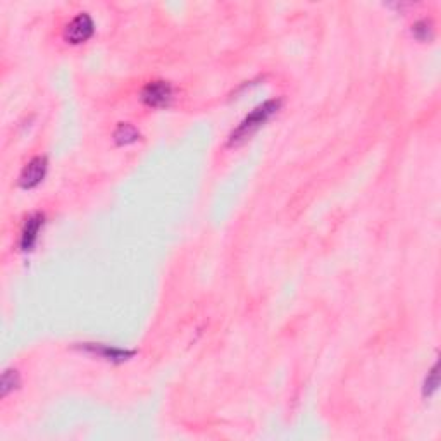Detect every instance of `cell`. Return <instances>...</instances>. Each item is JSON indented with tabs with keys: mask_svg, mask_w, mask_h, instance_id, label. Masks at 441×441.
<instances>
[{
	"mask_svg": "<svg viewBox=\"0 0 441 441\" xmlns=\"http://www.w3.org/2000/svg\"><path fill=\"white\" fill-rule=\"evenodd\" d=\"M279 105H281V100H267L264 104H260L259 107H255L252 112L238 124L237 130L231 133L230 137V145H238V143L245 142V140L252 137L260 126H264V123L271 119L273 114L278 112Z\"/></svg>",
	"mask_w": 441,
	"mask_h": 441,
	"instance_id": "obj_1",
	"label": "cell"
},
{
	"mask_svg": "<svg viewBox=\"0 0 441 441\" xmlns=\"http://www.w3.org/2000/svg\"><path fill=\"white\" fill-rule=\"evenodd\" d=\"M142 100L149 107H167L172 100V87L167 82H152L142 90Z\"/></svg>",
	"mask_w": 441,
	"mask_h": 441,
	"instance_id": "obj_2",
	"label": "cell"
},
{
	"mask_svg": "<svg viewBox=\"0 0 441 441\" xmlns=\"http://www.w3.org/2000/svg\"><path fill=\"white\" fill-rule=\"evenodd\" d=\"M94 21H91V17L88 16L87 13H82L78 14L76 17H73L71 23L68 24L64 29V38L68 40L69 43H75V45H78V43H83L87 42L88 38H90L91 35H94Z\"/></svg>",
	"mask_w": 441,
	"mask_h": 441,
	"instance_id": "obj_3",
	"label": "cell"
},
{
	"mask_svg": "<svg viewBox=\"0 0 441 441\" xmlns=\"http://www.w3.org/2000/svg\"><path fill=\"white\" fill-rule=\"evenodd\" d=\"M47 172V159L45 157H35L29 163L24 165V169L20 174V185L21 188L29 190L35 188L42 183V179L45 178Z\"/></svg>",
	"mask_w": 441,
	"mask_h": 441,
	"instance_id": "obj_4",
	"label": "cell"
},
{
	"mask_svg": "<svg viewBox=\"0 0 441 441\" xmlns=\"http://www.w3.org/2000/svg\"><path fill=\"white\" fill-rule=\"evenodd\" d=\"M82 348L84 352H90V354L109 360V362H124V360L131 359L135 355L133 350H123V348L110 347V345L104 343H84Z\"/></svg>",
	"mask_w": 441,
	"mask_h": 441,
	"instance_id": "obj_5",
	"label": "cell"
},
{
	"mask_svg": "<svg viewBox=\"0 0 441 441\" xmlns=\"http://www.w3.org/2000/svg\"><path fill=\"white\" fill-rule=\"evenodd\" d=\"M43 226V216L42 214H31L24 223L23 230H21V240L20 247L23 252H29L35 247L36 240H38L40 227Z\"/></svg>",
	"mask_w": 441,
	"mask_h": 441,
	"instance_id": "obj_6",
	"label": "cell"
},
{
	"mask_svg": "<svg viewBox=\"0 0 441 441\" xmlns=\"http://www.w3.org/2000/svg\"><path fill=\"white\" fill-rule=\"evenodd\" d=\"M138 137L140 133L137 131V128L128 123H121L116 128V131H114V140H116L117 145H130V143L137 142Z\"/></svg>",
	"mask_w": 441,
	"mask_h": 441,
	"instance_id": "obj_7",
	"label": "cell"
},
{
	"mask_svg": "<svg viewBox=\"0 0 441 441\" xmlns=\"http://www.w3.org/2000/svg\"><path fill=\"white\" fill-rule=\"evenodd\" d=\"M20 384V376L16 371H6L2 376V396L9 395L10 389H14Z\"/></svg>",
	"mask_w": 441,
	"mask_h": 441,
	"instance_id": "obj_8",
	"label": "cell"
},
{
	"mask_svg": "<svg viewBox=\"0 0 441 441\" xmlns=\"http://www.w3.org/2000/svg\"><path fill=\"white\" fill-rule=\"evenodd\" d=\"M440 380H438V366H433V369L428 373V378H426V383H424V395L426 396H431L433 393L436 391L438 388Z\"/></svg>",
	"mask_w": 441,
	"mask_h": 441,
	"instance_id": "obj_9",
	"label": "cell"
},
{
	"mask_svg": "<svg viewBox=\"0 0 441 441\" xmlns=\"http://www.w3.org/2000/svg\"><path fill=\"white\" fill-rule=\"evenodd\" d=\"M412 33L415 38L419 40H429L433 35V24L429 23V21L422 20L419 21V23H415L412 27Z\"/></svg>",
	"mask_w": 441,
	"mask_h": 441,
	"instance_id": "obj_10",
	"label": "cell"
}]
</instances>
